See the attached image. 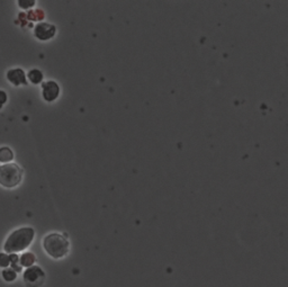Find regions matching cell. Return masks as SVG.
I'll return each instance as SVG.
<instances>
[{
  "label": "cell",
  "instance_id": "1",
  "mask_svg": "<svg viewBox=\"0 0 288 287\" xmlns=\"http://www.w3.org/2000/svg\"><path fill=\"white\" fill-rule=\"evenodd\" d=\"M35 237V231L33 227L25 226L13 231L3 244V250L6 253H17L24 251L32 244Z\"/></svg>",
  "mask_w": 288,
  "mask_h": 287
},
{
  "label": "cell",
  "instance_id": "2",
  "mask_svg": "<svg viewBox=\"0 0 288 287\" xmlns=\"http://www.w3.org/2000/svg\"><path fill=\"white\" fill-rule=\"evenodd\" d=\"M43 248L51 258L62 259L68 256L70 242L66 236L59 233H50L43 239Z\"/></svg>",
  "mask_w": 288,
  "mask_h": 287
},
{
  "label": "cell",
  "instance_id": "3",
  "mask_svg": "<svg viewBox=\"0 0 288 287\" xmlns=\"http://www.w3.org/2000/svg\"><path fill=\"white\" fill-rule=\"evenodd\" d=\"M23 179V169L17 163L0 166V185L5 188H15Z\"/></svg>",
  "mask_w": 288,
  "mask_h": 287
},
{
  "label": "cell",
  "instance_id": "4",
  "mask_svg": "<svg viewBox=\"0 0 288 287\" xmlns=\"http://www.w3.org/2000/svg\"><path fill=\"white\" fill-rule=\"evenodd\" d=\"M24 283L27 287H41L45 282V273L39 266H32L24 271Z\"/></svg>",
  "mask_w": 288,
  "mask_h": 287
},
{
  "label": "cell",
  "instance_id": "5",
  "mask_svg": "<svg viewBox=\"0 0 288 287\" xmlns=\"http://www.w3.org/2000/svg\"><path fill=\"white\" fill-rule=\"evenodd\" d=\"M55 33H57V27L48 23H39L34 27V36L42 42L53 39Z\"/></svg>",
  "mask_w": 288,
  "mask_h": 287
},
{
  "label": "cell",
  "instance_id": "6",
  "mask_svg": "<svg viewBox=\"0 0 288 287\" xmlns=\"http://www.w3.org/2000/svg\"><path fill=\"white\" fill-rule=\"evenodd\" d=\"M60 95V86L53 80H48L42 83V96L43 99L47 103H52L58 99Z\"/></svg>",
  "mask_w": 288,
  "mask_h": 287
},
{
  "label": "cell",
  "instance_id": "7",
  "mask_svg": "<svg viewBox=\"0 0 288 287\" xmlns=\"http://www.w3.org/2000/svg\"><path fill=\"white\" fill-rule=\"evenodd\" d=\"M6 78L10 84L16 86V87H18V86H22V85L26 86L28 84L27 78H26L24 70L21 69V68H14V69L8 70V71H7V73H6Z\"/></svg>",
  "mask_w": 288,
  "mask_h": 287
},
{
  "label": "cell",
  "instance_id": "8",
  "mask_svg": "<svg viewBox=\"0 0 288 287\" xmlns=\"http://www.w3.org/2000/svg\"><path fill=\"white\" fill-rule=\"evenodd\" d=\"M28 80L31 81L33 85H40L43 83V73L39 69H31L27 73Z\"/></svg>",
  "mask_w": 288,
  "mask_h": 287
},
{
  "label": "cell",
  "instance_id": "9",
  "mask_svg": "<svg viewBox=\"0 0 288 287\" xmlns=\"http://www.w3.org/2000/svg\"><path fill=\"white\" fill-rule=\"evenodd\" d=\"M35 256L33 255L32 252H25L23 255L21 256L20 258V265L21 267H26V268H29L33 266V264L35 263Z\"/></svg>",
  "mask_w": 288,
  "mask_h": 287
},
{
  "label": "cell",
  "instance_id": "10",
  "mask_svg": "<svg viewBox=\"0 0 288 287\" xmlns=\"http://www.w3.org/2000/svg\"><path fill=\"white\" fill-rule=\"evenodd\" d=\"M14 159V152L12 149L8 147H1L0 148V162L8 163Z\"/></svg>",
  "mask_w": 288,
  "mask_h": 287
},
{
  "label": "cell",
  "instance_id": "11",
  "mask_svg": "<svg viewBox=\"0 0 288 287\" xmlns=\"http://www.w3.org/2000/svg\"><path fill=\"white\" fill-rule=\"evenodd\" d=\"M1 276H2V278L5 279L6 282L10 283V282H14L15 279L17 278V273L14 269H9V268H6V269H3L1 271Z\"/></svg>",
  "mask_w": 288,
  "mask_h": 287
},
{
  "label": "cell",
  "instance_id": "12",
  "mask_svg": "<svg viewBox=\"0 0 288 287\" xmlns=\"http://www.w3.org/2000/svg\"><path fill=\"white\" fill-rule=\"evenodd\" d=\"M9 262H10V265H12L13 269L16 271V273H20V271H22V267L17 265L18 263H20V257H18L16 253H10Z\"/></svg>",
  "mask_w": 288,
  "mask_h": 287
},
{
  "label": "cell",
  "instance_id": "13",
  "mask_svg": "<svg viewBox=\"0 0 288 287\" xmlns=\"http://www.w3.org/2000/svg\"><path fill=\"white\" fill-rule=\"evenodd\" d=\"M36 1L35 0H18L17 5L20 6V8L22 9H29L32 7L35 6Z\"/></svg>",
  "mask_w": 288,
  "mask_h": 287
},
{
  "label": "cell",
  "instance_id": "14",
  "mask_svg": "<svg viewBox=\"0 0 288 287\" xmlns=\"http://www.w3.org/2000/svg\"><path fill=\"white\" fill-rule=\"evenodd\" d=\"M10 265L9 255L6 252H0V267L7 268Z\"/></svg>",
  "mask_w": 288,
  "mask_h": 287
},
{
  "label": "cell",
  "instance_id": "15",
  "mask_svg": "<svg viewBox=\"0 0 288 287\" xmlns=\"http://www.w3.org/2000/svg\"><path fill=\"white\" fill-rule=\"evenodd\" d=\"M7 100H8V96L3 90H0V108H1L3 104L7 103Z\"/></svg>",
  "mask_w": 288,
  "mask_h": 287
}]
</instances>
